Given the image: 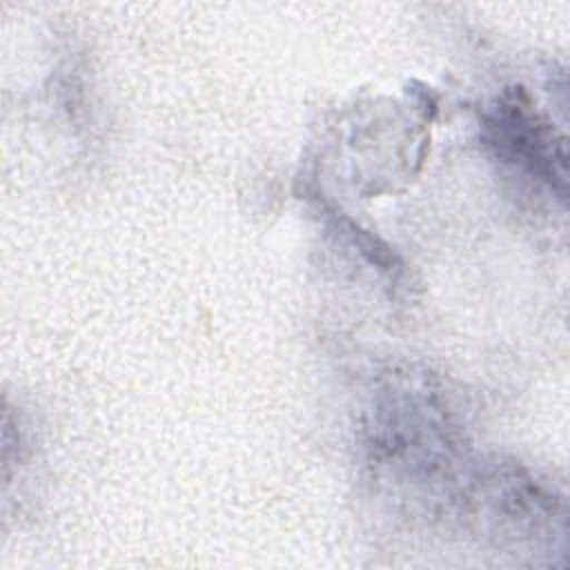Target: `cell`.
<instances>
[{
	"mask_svg": "<svg viewBox=\"0 0 570 570\" xmlns=\"http://www.w3.org/2000/svg\"><path fill=\"white\" fill-rule=\"evenodd\" d=\"M499 131V140L523 163L530 165L541 178L550 180L552 187L559 185L563 194L566 187V154L563 147L557 145L554 134L550 136L548 127L537 120L525 105L512 102L499 109V120L494 122Z\"/></svg>",
	"mask_w": 570,
	"mask_h": 570,
	"instance_id": "6da1fadb",
	"label": "cell"
}]
</instances>
